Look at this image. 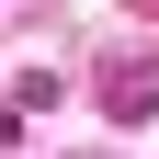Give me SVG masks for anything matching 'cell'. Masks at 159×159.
Wrapping results in <instances>:
<instances>
[{
    "label": "cell",
    "instance_id": "obj_1",
    "mask_svg": "<svg viewBox=\"0 0 159 159\" xmlns=\"http://www.w3.org/2000/svg\"><path fill=\"white\" fill-rule=\"evenodd\" d=\"M102 102H114V114L136 125V114L159 102V57H125V68H102Z\"/></svg>",
    "mask_w": 159,
    "mask_h": 159
}]
</instances>
